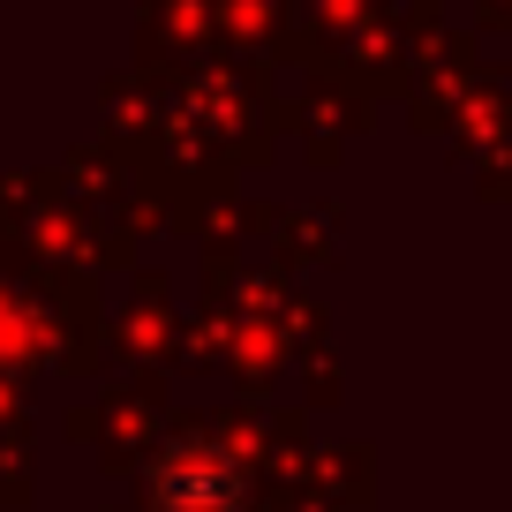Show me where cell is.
<instances>
[{
    "mask_svg": "<svg viewBox=\"0 0 512 512\" xmlns=\"http://www.w3.org/2000/svg\"><path fill=\"white\" fill-rule=\"evenodd\" d=\"M159 512H241V467L211 445H174L151 467Z\"/></svg>",
    "mask_w": 512,
    "mask_h": 512,
    "instance_id": "obj_1",
    "label": "cell"
}]
</instances>
